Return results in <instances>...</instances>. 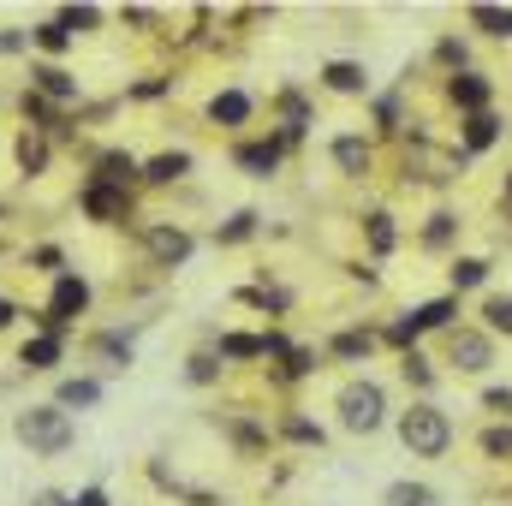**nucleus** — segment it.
I'll use <instances>...</instances> for the list:
<instances>
[{
    "label": "nucleus",
    "instance_id": "nucleus-24",
    "mask_svg": "<svg viewBox=\"0 0 512 506\" xmlns=\"http://www.w3.org/2000/svg\"><path fill=\"white\" fill-rule=\"evenodd\" d=\"M96 399H102L96 381H66V387H60V411H66V405H96Z\"/></svg>",
    "mask_w": 512,
    "mask_h": 506
},
{
    "label": "nucleus",
    "instance_id": "nucleus-2",
    "mask_svg": "<svg viewBox=\"0 0 512 506\" xmlns=\"http://www.w3.org/2000/svg\"><path fill=\"white\" fill-rule=\"evenodd\" d=\"M18 441L30 447V453H66L72 447V417L60 411V405H30L24 417H18Z\"/></svg>",
    "mask_w": 512,
    "mask_h": 506
},
{
    "label": "nucleus",
    "instance_id": "nucleus-10",
    "mask_svg": "<svg viewBox=\"0 0 512 506\" xmlns=\"http://www.w3.org/2000/svg\"><path fill=\"white\" fill-rule=\"evenodd\" d=\"M209 114H215L221 126H245V120H251V96H239V90H221V96L209 102Z\"/></svg>",
    "mask_w": 512,
    "mask_h": 506
},
{
    "label": "nucleus",
    "instance_id": "nucleus-27",
    "mask_svg": "<svg viewBox=\"0 0 512 506\" xmlns=\"http://www.w3.org/2000/svg\"><path fill=\"white\" fill-rule=\"evenodd\" d=\"M483 316H489V328H495V334H512V298H489V304H483Z\"/></svg>",
    "mask_w": 512,
    "mask_h": 506
},
{
    "label": "nucleus",
    "instance_id": "nucleus-3",
    "mask_svg": "<svg viewBox=\"0 0 512 506\" xmlns=\"http://www.w3.org/2000/svg\"><path fill=\"white\" fill-rule=\"evenodd\" d=\"M387 417V399L376 381H352L346 393H340V423L352 429V435H376Z\"/></svg>",
    "mask_w": 512,
    "mask_h": 506
},
{
    "label": "nucleus",
    "instance_id": "nucleus-23",
    "mask_svg": "<svg viewBox=\"0 0 512 506\" xmlns=\"http://www.w3.org/2000/svg\"><path fill=\"white\" fill-rule=\"evenodd\" d=\"M364 233H370V251H376V256L393 251V215H370V221H364Z\"/></svg>",
    "mask_w": 512,
    "mask_h": 506
},
{
    "label": "nucleus",
    "instance_id": "nucleus-35",
    "mask_svg": "<svg viewBox=\"0 0 512 506\" xmlns=\"http://www.w3.org/2000/svg\"><path fill=\"white\" fill-rule=\"evenodd\" d=\"M96 346H102V352H108V358H131V340H120V334H102V340H96Z\"/></svg>",
    "mask_w": 512,
    "mask_h": 506
},
{
    "label": "nucleus",
    "instance_id": "nucleus-11",
    "mask_svg": "<svg viewBox=\"0 0 512 506\" xmlns=\"http://www.w3.org/2000/svg\"><path fill=\"white\" fill-rule=\"evenodd\" d=\"M30 78H36V90H42V96H54V102H72V96H78V84H72L60 66H36Z\"/></svg>",
    "mask_w": 512,
    "mask_h": 506
},
{
    "label": "nucleus",
    "instance_id": "nucleus-20",
    "mask_svg": "<svg viewBox=\"0 0 512 506\" xmlns=\"http://www.w3.org/2000/svg\"><path fill=\"white\" fill-rule=\"evenodd\" d=\"M387 506H435V489H423V483H393V489H387Z\"/></svg>",
    "mask_w": 512,
    "mask_h": 506
},
{
    "label": "nucleus",
    "instance_id": "nucleus-25",
    "mask_svg": "<svg viewBox=\"0 0 512 506\" xmlns=\"http://www.w3.org/2000/svg\"><path fill=\"white\" fill-rule=\"evenodd\" d=\"M221 352H227V358H262V340H256V334H227Z\"/></svg>",
    "mask_w": 512,
    "mask_h": 506
},
{
    "label": "nucleus",
    "instance_id": "nucleus-6",
    "mask_svg": "<svg viewBox=\"0 0 512 506\" xmlns=\"http://www.w3.org/2000/svg\"><path fill=\"white\" fill-rule=\"evenodd\" d=\"M84 215H96V221H120V215H126V191L90 179V185H84Z\"/></svg>",
    "mask_w": 512,
    "mask_h": 506
},
{
    "label": "nucleus",
    "instance_id": "nucleus-29",
    "mask_svg": "<svg viewBox=\"0 0 512 506\" xmlns=\"http://www.w3.org/2000/svg\"><path fill=\"white\" fill-rule=\"evenodd\" d=\"M90 24H96V6H66V12H60V30H66V36H72V30H90Z\"/></svg>",
    "mask_w": 512,
    "mask_h": 506
},
{
    "label": "nucleus",
    "instance_id": "nucleus-4",
    "mask_svg": "<svg viewBox=\"0 0 512 506\" xmlns=\"http://www.w3.org/2000/svg\"><path fill=\"white\" fill-rule=\"evenodd\" d=\"M84 304H90V286H84L78 274H60V280H54V304H48V316H42V322H48V334H60Z\"/></svg>",
    "mask_w": 512,
    "mask_h": 506
},
{
    "label": "nucleus",
    "instance_id": "nucleus-13",
    "mask_svg": "<svg viewBox=\"0 0 512 506\" xmlns=\"http://www.w3.org/2000/svg\"><path fill=\"white\" fill-rule=\"evenodd\" d=\"M322 78H328V90H346V96H358V90L370 84V78H364V66H352V60H334Z\"/></svg>",
    "mask_w": 512,
    "mask_h": 506
},
{
    "label": "nucleus",
    "instance_id": "nucleus-26",
    "mask_svg": "<svg viewBox=\"0 0 512 506\" xmlns=\"http://www.w3.org/2000/svg\"><path fill=\"white\" fill-rule=\"evenodd\" d=\"M66 42H72V36L60 30V18H48V24H36V48H48V54H60Z\"/></svg>",
    "mask_w": 512,
    "mask_h": 506
},
{
    "label": "nucleus",
    "instance_id": "nucleus-39",
    "mask_svg": "<svg viewBox=\"0 0 512 506\" xmlns=\"http://www.w3.org/2000/svg\"><path fill=\"white\" fill-rule=\"evenodd\" d=\"M191 381H215V358H191Z\"/></svg>",
    "mask_w": 512,
    "mask_h": 506
},
{
    "label": "nucleus",
    "instance_id": "nucleus-8",
    "mask_svg": "<svg viewBox=\"0 0 512 506\" xmlns=\"http://www.w3.org/2000/svg\"><path fill=\"white\" fill-rule=\"evenodd\" d=\"M453 102H459L465 114H489V78L459 72V78H453Z\"/></svg>",
    "mask_w": 512,
    "mask_h": 506
},
{
    "label": "nucleus",
    "instance_id": "nucleus-7",
    "mask_svg": "<svg viewBox=\"0 0 512 506\" xmlns=\"http://www.w3.org/2000/svg\"><path fill=\"white\" fill-rule=\"evenodd\" d=\"M143 245H149L155 262H167V268H173V262H185V256H191V233H185V227H149V239H143Z\"/></svg>",
    "mask_w": 512,
    "mask_h": 506
},
{
    "label": "nucleus",
    "instance_id": "nucleus-12",
    "mask_svg": "<svg viewBox=\"0 0 512 506\" xmlns=\"http://www.w3.org/2000/svg\"><path fill=\"white\" fill-rule=\"evenodd\" d=\"M274 161H280V149H274V143H245V149H239V167H245L251 179H268V173H274Z\"/></svg>",
    "mask_w": 512,
    "mask_h": 506
},
{
    "label": "nucleus",
    "instance_id": "nucleus-21",
    "mask_svg": "<svg viewBox=\"0 0 512 506\" xmlns=\"http://www.w3.org/2000/svg\"><path fill=\"white\" fill-rule=\"evenodd\" d=\"M18 167L24 173H42L48 167V143L42 137H18Z\"/></svg>",
    "mask_w": 512,
    "mask_h": 506
},
{
    "label": "nucleus",
    "instance_id": "nucleus-34",
    "mask_svg": "<svg viewBox=\"0 0 512 506\" xmlns=\"http://www.w3.org/2000/svg\"><path fill=\"white\" fill-rule=\"evenodd\" d=\"M286 435H292V441H316V447H322V429H316V423H304V417H292V423H286Z\"/></svg>",
    "mask_w": 512,
    "mask_h": 506
},
{
    "label": "nucleus",
    "instance_id": "nucleus-28",
    "mask_svg": "<svg viewBox=\"0 0 512 506\" xmlns=\"http://www.w3.org/2000/svg\"><path fill=\"white\" fill-rule=\"evenodd\" d=\"M251 233H256V215L245 209V215H233V221L221 227V245H239V239H251Z\"/></svg>",
    "mask_w": 512,
    "mask_h": 506
},
{
    "label": "nucleus",
    "instance_id": "nucleus-38",
    "mask_svg": "<svg viewBox=\"0 0 512 506\" xmlns=\"http://www.w3.org/2000/svg\"><path fill=\"white\" fill-rule=\"evenodd\" d=\"M54 506H108V495H102V489H84L78 501H54Z\"/></svg>",
    "mask_w": 512,
    "mask_h": 506
},
{
    "label": "nucleus",
    "instance_id": "nucleus-16",
    "mask_svg": "<svg viewBox=\"0 0 512 506\" xmlns=\"http://www.w3.org/2000/svg\"><path fill=\"white\" fill-rule=\"evenodd\" d=\"M143 173H149V179H155V185H173V179H179V173H191V155H155V161H149V167H143Z\"/></svg>",
    "mask_w": 512,
    "mask_h": 506
},
{
    "label": "nucleus",
    "instance_id": "nucleus-1",
    "mask_svg": "<svg viewBox=\"0 0 512 506\" xmlns=\"http://www.w3.org/2000/svg\"><path fill=\"white\" fill-rule=\"evenodd\" d=\"M399 441H405L417 459H441V453L453 447V423H447V411H435V405H411V411L399 417Z\"/></svg>",
    "mask_w": 512,
    "mask_h": 506
},
{
    "label": "nucleus",
    "instance_id": "nucleus-14",
    "mask_svg": "<svg viewBox=\"0 0 512 506\" xmlns=\"http://www.w3.org/2000/svg\"><path fill=\"white\" fill-rule=\"evenodd\" d=\"M24 364H30V370H54V364H60V334H36V340L24 346Z\"/></svg>",
    "mask_w": 512,
    "mask_h": 506
},
{
    "label": "nucleus",
    "instance_id": "nucleus-18",
    "mask_svg": "<svg viewBox=\"0 0 512 506\" xmlns=\"http://www.w3.org/2000/svg\"><path fill=\"white\" fill-rule=\"evenodd\" d=\"M131 173H137L131 155H102V161H96V179H102V185H126Z\"/></svg>",
    "mask_w": 512,
    "mask_h": 506
},
{
    "label": "nucleus",
    "instance_id": "nucleus-5",
    "mask_svg": "<svg viewBox=\"0 0 512 506\" xmlns=\"http://www.w3.org/2000/svg\"><path fill=\"white\" fill-rule=\"evenodd\" d=\"M447 358H453L465 376H483V370L495 364V346H489V334H477V328H459V334L447 340Z\"/></svg>",
    "mask_w": 512,
    "mask_h": 506
},
{
    "label": "nucleus",
    "instance_id": "nucleus-30",
    "mask_svg": "<svg viewBox=\"0 0 512 506\" xmlns=\"http://www.w3.org/2000/svg\"><path fill=\"white\" fill-rule=\"evenodd\" d=\"M483 453L489 459H512V429H489L483 435Z\"/></svg>",
    "mask_w": 512,
    "mask_h": 506
},
{
    "label": "nucleus",
    "instance_id": "nucleus-40",
    "mask_svg": "<svg viewBox=\"0 0 512 506\" xmlns=\"http://www.w3.org/2000/svg\"><path fill=\"white\" fill-rule=\"evenodd\" d=\"M6 322H12V304H6V298H0V328H6Z\"/></svg>",
    "mask_w": 512,
    "mask_h": 506
},
{
    "label": "nucleus",
    "instance_id": "nucleus-19",
    "mask_svg": "<svg viewBox=\"0 0 512 506\" xmlns=\"http://www.w3.org/2000/svg\"><path fill=\"white\" fill-rule=\"evenodd\" d=\"M471 24H483L489 36H512V12L507 6H471Z\"/></svg>",
    "mask_w": 512,
    "mask_h": 506
},
{
    "label": "nucleus",
    "instance_id": "nucleus-32",
    "mask_svg": "<svg viewBox=\"0 0 512 506\" xmlns=\"http://www.w3.org/2000/svg\"><path fill=\"white\" fill-rule=\"evenodd\" d=\"M334 352H340V358H364V352H370V334H340Z\"/></svg>",
    "mask_w": 512,
    "mask_h": 506
},
{
    "label": "nucleus",
    "instance_id": "nucleus-37",
    "mask_svg": "<svg viewBox=\"0 0 512 506\" xmlns=\"http://www.w3.org/2000/svg\"><path fill=\"white\" fill-rule=\"evenodd\" d=\"M489 411H512V387H489V399H483Z\"/></svg>",
    "mask_w": 512,
    "mask_h": 506
},
{
    "label": "nucleus",
    "instance_id": "nucleus-22",
    "mask_svg": "<svg viewBox=\"0 0 512 506\" xmlns=\"http://www.w3.org/2000/svg\"><path fill=\"white\" fill-rule=\"evenodd\" d=\"M453 310H459L453 298H435V304H423V310H411V316H417V328H447Z\"/></svg>",
    "mask_w": 512,
    "mask_h": 506
},
{
    "label": "nucleus",
    "instance_id": "nucleus-17",
    "mask_svg": "<svg viewBox=\"0 0 512 506\" xmlns=\"http://www.w3.org/2000/svg\"><path fill=\"white\" fill-rule=\"evenodd\" d=\"M501 137V120L495 114H471V126H465V149H489Z\"/></svg>",
    "mask_w": 512,
    "mask_h": 506
},
{
    "label": "nucleus",
    "instance_id": "nucleus-31",
    "mask_svg": "<svg viewBox=\"0 0 512 506\" xmlns=\"http://www.w3.org/2000/svg\"><path fill=\"white\" fill-rule=\"evenodd\" d=\"M417 334H423V328H417V316H399V322L387 328V340H393V346H411Z\"/></svg>",
    "mask_w": 512,
    "mask_h": 506
},
{
    "label": "nucleus",
    "instance_id": "nucleus-36",
    "mask_svg": "<svg viewBox=\"0 0 512 506\" xmlns=\"http://www.w3.org/2000/svg\"><path fill=\"white\" fill-rule=\"evenodd\" d=\"M447 233H453V215H435L429 221V245H447Z\"/></svg>",
    "mask_w": 512,
    "mask_h": 506
},
{
    "label": "nucleus",
    "instance_id": "nucleus-15",
    "mask_svg": "<svg viewBox=\"0 0 512 506\" xmlns=\"http://www.w3.org/2000/svg\"><path fill=\"white\" fill-rule=\"evenodd\" d=\"M489 280V262L483 256H459L453 262V292H471V286H483Z\"/></svg>",
    "mask_w": 512,
    "mask_h": 506
},
{
    "label": "nucleus",
    "instance_id": "nucleus-33",
    "mask_svg": "<svg viewBox=\"0 0 512 506\" xmlns=\"http://www.w3.org/2000/svg\"><path fill=\"white\" fill-rule=\"evenodd\" d=\"M405 376L417 381V387H429V381H435V370H429V358H417V352H405Z\"/></svg>",
    "mask_w": 512,
    "mask_h": 506
},
{
    "label": "nucleus",
    "instance_id": "nucleus-9",
    "mask_svg": "<svg viewBox=\"0 0 512 506\" xmlns=\"http://www.w3.org/2000/svg\"><path fill=\"white\" fill-rule=\"evenodd\" d=\"M334 161H340V173H370V143L364 137H334Z\"/></svg>",
    "mask_w": 512,
    "mask_h": 506
}]
</instances>
